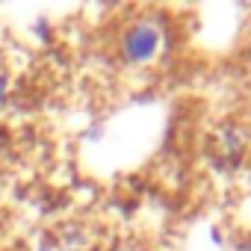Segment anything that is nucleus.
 Returning <instances> with one entry per match:
<instances>
[{
  "label": "nucleus",
  "instance_id": "f257e3e1",
  "mask_svg": "<svg viewBox=\"0 0 251 251\" xmlns=\"http://www.w3.org/2000/svg\"><path fill=\"white\" fill-rule=\"evenodd\" d=\"M166 42H169V30H166L163 18L142 15L124 27V33L118 39V56L127 65H148L157 56H163Z\"/></svg>",
  "mask_w": 251,
  "mask_h": 251
},
{
  "label": "nucleus",
  "instance_id": "f03ea898",
  "mask_svg": "<svg viewBox=\"0 0 251 251\" xmlns=\"http://www.w3.org/2000/svg\"><path fill=\"white\" fill-rule=\"evenodd\" d=\"M6 95H9V77H6V74H0V103L6 100Z\"/></svg>",
  "mask_w": 251,
  "mask_h": 251
},
{
  "label": "nucleus",
  "instance_id": "7ed1b4c3",
  "mask_svg": "<svg viewBox=\"0 0 251 251\" xmlns=\"http://www.w3.org/2000/svg\"><path fill=\"white\" fill-rule=\"evenodd\" d=\"M239 251H251V233L242 239V245H239Z\"/></svg>",
  "mask_w": 251,
  "mask_h": 251
}]
</instances>
